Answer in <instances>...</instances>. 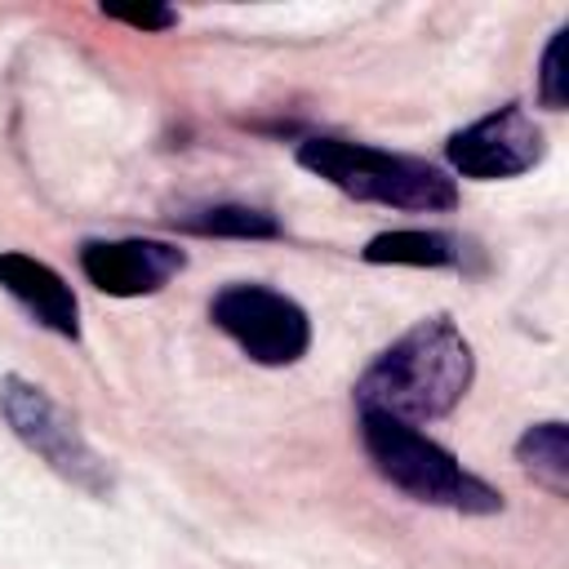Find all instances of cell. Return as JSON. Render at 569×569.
Wrapping results in <instances>:
<instances>
[{"instance_id": "6da1fadb", "label": "cell", "mask_w": 569, "mask_h": 569, "mask_svg": "<svg viewBox=\"0 0 569 569\" xmlns=\"http://www.w3.org/2000/svg\"><path fill=\"white\" fill-rule=\"evenodd\" d=\"M476 378V351L449 316H427L382 347L356 378V409L400 422H431L462 405Z\"/></svg>"}, {"instance_id": "7a4b0ae2", "label": "cell", "mask_w": 569, "mask_h": 569, "mask_svg": "<svg viewBox=\"0 0 569 569\" xmlns=\"http://www.w3.org/2000/svg\"><path fill=\"white\" fill-rule=\"evenodd\" d=\"M356 422H360V445L373 471L405 498L427 502V507H449L462 516L502 511V493L476 471H467L440 440L422 436L413 422H400L378 409H356Z\"/></svg>"}, {"instance_id": "3957f363", "label": "cell", "mask_w": 569, "mask_h": 569, "mask_svg": "<svg viewBox=\"0 0 569 569\" xmlns=\"http://www.w3.org/2000/svg\"><path fill=\"white\" fill-rule=\"evenodd\" d=\"M298 164L329 187L347 191L351 200L365 204H387V209H409V213H449L458 204V182L418 156L382 151L369 142H347V138H302L298 142Z\"/></svg>"}, {"instance_id": "277c9868", "label": "cell", "mask_w": 569, "mask_h": 569, "mask_svg": "<svg viewBox=\"0 0 569 569\" xmlns=\"http://www.w3.org/2000/svg\"><path fill=\"white\" fill-rule=\"evenodd\" d=\"M0 418L4 427L49 467L58 471L67 485L84 489L89 498H107L111 493V467L107 458L89 445V436L80 431V422L31 378L4 373L0 378Z\"/></svg>"}, {"instance_id": "5b68a950", "label": "cell", "mask_w": 569, "mask_h": 569, "mask_svg": "<svg viewBox=\"0 0 569 569\" xmlns=\"http://www.w3.org/2000/svg\"><path fill=\"white\" fill-rule=\"evenodd\" d=\"M209 320L253 365H267V369L298 365L311 347V320H307L302 302H293L289 293L258 284V280L222 284L209 298Z\"/></svg>"}, {"instance_id": "8992f818", "label": "cell", "mask_w": 569, "mask_h": 569, "mask_svg": "<svg viewBox=\"0 0 569 569\" xmlns=\"http://www.w3.org/2000/svg\"><path fill=\"white\" fill-rule=\"evenodd\" d=\"M542 156H547V133L520 102H507V107L462 124L445 142L449 169L462 178H476V182L520 178L533 164H542Z\"/></svg>"}, {"instance_id": "52a82bcc", "label": "cell", "mask_w": 569, "mask_h": 569, "mask_svg": "<svg viewBox=\"0 0 569 569\" xmlns=\"http://www.w3.org/2000/svg\"><path fill=\"white\" fill-rule=\"evenodd\" d=\"M76 262L84 280L107 298H147L160 293L178 271H187V253L173 240L156 236H120V240H80Z\"/></svg>"}, {"instance_id": "ba28073f", "label": "cell", "mask_w": 569, "mask_h": 569, "mask_svg": "<svg viewBox=\"0 0 569 569\" xmlns=\"http://www.w3.org/2000/svg\"><path fill=\"white\" fill-rule=\"evenodd\" d=\"M0 289L49 333L80 342V302L49 262L18 253V249H0Z\"/></svg>"}, {"instance_id": "9c48e42d", "label": "cell", "mask_w": 569, "mask_h": 569, "mask_svg": "<svg viewBox=\"0 0 569 569\" xmlns=\"http://www.w3.org/2000/svg\"><path fill=\"white\" fill-rule=\"evenodd\" d=\"M360 258L369 267H458L462 244L449 231L436 227H400V231H378Z\"/></svg>"}, {"instance_id": "30bf717a", "label": "cell", "mask_w": 569, "mask_h": 569, "mask_svg": "<svg viewBox=\"0 0 569 569\" xmlns=\"http://www.w3.org/2000/svg\"><path fill=\"white\" fill-rule=\"evenodd\" d=\"M516 462L551 498H569V427L560 418L525 427V436L516 440Z\"/></svg>"}, {"instance_id": "8fae6325", "label": "cell", "mask_w": 569, "mask_h": 569, "mask_svg": "<svg viewBox=\"0 0 569 569\" xmlns=\"http://www.w3.org/2000/svg\"><path fill=\"white\" fill-rule=\"evenodd\" d=\"M182 231L191 236H227V240H276L284 227L271 209L244 204V200H218V204H200L173 218Z\"/></svg>"}, {"instance_id": "7c38bea8", "label": "cell", "mask_w": 569, "mask_h": 569, "mask_svg": "<svg viewBox=\"0 0 569 569\" xmlns=\"http://www.w3.org/2000/svg\"><path fill=\"white\" fill-rule=\"evenodd\" d=\"M565 44H569V27L551 31L542 58H538V102L547 111H565L569 107V71H565Z\"/></svg>"}, {"instance_id": "4fadbf2b", "label": "cell", "mask_w": 569, "mask_h": 569, "mask_svg": "<svg viewBox=\"0 0 569 569\" xmlns=\"http://www.w3.org/2000/svg\"><path fill=\"white\" fill-rule=\"evenodd\" d=\"M111 22H124V27H133V31H169L173 22H178V13L173 9H138V13H124V9H102Z\"/></svg>"}]
</instances>
